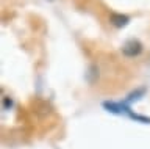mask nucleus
<instances>
[{"label":"nucleus","mask_w":150,"mask_h":149,"mask_svg":"<svg viewBox=\"0 0 150 149\" xmlns=\"http://www.w3.org/2000/svg\"><path fill=\"white\" fill-rule=\"evenodd\" d=\"M110 21L114 27H117V29H124V27L128 25L130 17L125 16V14H119V13H112V14L110 16Z\"/></svg>","instance_id":"obj_3"},{"label":"nucleus","mask_w":150,"mask_h":149,"mask_svg":"<svg viewBox=\"0 0 150 149\" xmlns=\"http://www.w3.org/2000/svg\"><path fill=\"white\" fill-rule=\"evenodd\" d=\"M145 94V88H139V90H136L133 91L131 94L127 97V104H131V102H136V101H139L141 97H142Z\"/></svg>","instance_id":"obj_4"},{"label":"nucleus","mask_w":150,"mask_h":149,"mask_svg":"<svg viewBox=\"0 0 150 149\" xmlns=\"http://www.w3.org/2000/svg\"><path fill=\"white\" fill-rule=\"evenodd\" d=\"M103 107H105V108L110 111V113L130 116L131 119L141 121V123H144V124H149V123H150V118H145V116H139V115L133 113V111H131L125 104H120V102H103Z\"/></svg>","instance_id":"obj_1"},{"label":"nucleus","mask_w":150,"mask_h":149,"mask_svg":"<svg viewBox=\"0 0 150 149\" xmlns=\"http://www.w3.org/2000/svg\"><path fill=\"white\" fill-rule=\"evenodd\" d=\"M141 52H142V43L139 39H127L122 46V53L125 57H138Z\"/></svg>","instance_id":"obj_2"},{"label":"nucleus","mask_w":150,"mask_h":149,"mask_svg":"<svg viewBox=\"0 0 150 149\" xmlns=\"http://www.w3.org/2000/svg\"><path fill=\"white\" fill-rule=\"evenodd\" d=\"M11 107H13V99L11 97H3V108L9 110Z\"/></svg>","instance_id":"obj_5"}]
</instances>
